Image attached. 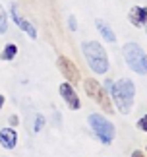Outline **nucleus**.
I'll use <instances>...</instances> for the list:
<instances>
[{
    "label": "nucleus",
    "mask_w": 147,
    "mask_h": 157,
    "mask_svg": "<svg viewBox=\"0 0 147 157\" xmlns=\"http://www.w3.org/2000/svg\"><path fill=\"white\" fill-rule=\"evenodd\" d=\"M95 25H97V29H99V33L105 37V41H108V43H116V35H114V31L110 29V25L105 20H95Z\"/></svg>",
    "instance_id": "11"
},
{
    "label": "nucleus",
    "mask_w": 147,
    "mask_h": 157,
    "mask_svg": "<svg viewBox=\"0 0 147 157\" xmlns=\"http://www.w3.org/2000/svg\"><path fill=\"white\" fill-rule=\"evenodd\" d=\"M2 105H4V95H0V109H2Z\"/></svg>",
    "instance_id": "19"
},
{
    "label": "nucleus",
    "mask_w": 147,
    "mask_h": 157,
    "mask_svg": "<svg viewBox=\"0 0 147 157\" xmlns=\"http://www.w3.org/2000/svg\"><path fill=\"white\" fill-rule=\"evenodd\" d=\"M83 87H85V93H87L95 103H99L105 113H112L114 111V109L110 107V101L107 97L105 89H103V86L97 80H93V78H85V80H83Z\"/></svg>",
    "instance_id": "5"
},
{
    "label": "nucleus",
    "mask_w": 147,
    "mask_h": 157,
    "mask_svg": "<svg viewBox=\"0 0 147 157\" xmlns=\"http://www.w3.org/2000/svg\"><path fill=\"white\" fill-rule=\"evenodd\" d=\"M16 54H17V47L14 43H10V45H6L2 52H0V58L2 60H14L16 58Z\"/></svg>",
    "instance_id": "12"
},
{
    "label": "nucleus",
    "mask_w": 147,
    "mask_h": 157,
    "mask_svg": "<svg viewBox=\"0 0 147 157\" xmlns=\"http://www.w3.org/2000/svg\"><path fill=\"white\" fill-rule=\"evenodd\" d=\"M145 33H147V21H145Z\"/></svg>",
    "instance_id": "20"
},
{
    "label": "nucleus",
    "mask_w": 147,
    "mask_h": 157,
    "mask_svg": "<svg viewBox=\"0 0 147 157\" xmlns=\"http://www.w3.org/2000/svg\"><path fill=\"white\" fill-rule=\"evenodd\" d=\"M81 51H83V56L87 60L89 68L95 74H107L108 72V56L101 43H97V41L81 43Z\"/></svg>",
    "instance_id": "2"
},
{
    "label": "nucleus",
    "mask_w": 147,
    "mask_h": 157,
    "mask_svg": "<svg viewBox=\"0 0 147 157\" xmlns=\"http://www.w3.org/2000/svg\"><path fill=\"white\" fill-rule=\"evenodd\" d=\"M122 54L126 58V64L136 72V74H147V54L145 51L134 41H128V43L122 47Z\"/></svg>",
    "instance_id": "3"
},
{
    "label": "nucleus",
    "mask_w": 147,
    "mask_h": 157,
    "mask_svg": "<svg viewBox=\"0 0 147 157\" xmlns=\"http://www.w3.org/2000/svg\"><path fill=\"white\" fill-rule=\"evenodd\" d=\"M17 122H20V120H17V117H16V114H12V117H10V124H12V126H16Z\"/></svg>",
    "instance_id": "17"
},
{
    "label": "nucleus",
    "mask_w": 147,
    "mask_h": 157,
    "mask_svg": "<svg viewBox=\"0 0 147 157\" xmlns=\"http://www.w3.org/2000/svg\"><path fill=\"white\" fill-rule=\"evenodd\" d=\"M43 126H45V117H43V114H35V118H33V132H41Z\"/></svg>",
    "instance_id": "14"
},
{
    "label": "nucleus",
    "mask_w": 147,
    "mask_h": 157,
    "mask_svg": "<svg viewBox=\"0 0 147 157\" xmlns=\"http://www.w3.org/2000/svg\"><path fill=\"white\" fill-rule=\"evenodd\" d=\"M6 29H8V17H6V10L0 6V35L6 33Z\"/></svg>",
    "instance_id": "13"
},
{
    "label": "nucleus",
    "mask_w": 147,
    "mask_h": 157,
    "mask_svg": "<svg viewBox=\"0 0 147 157\" xmlns=\"http://www.w3.org/2000/svg\"><path fill=\"white\" fill-rule=\"evenodd\" d=\"M138 128H139V130H143V132H147V114L138 120Z\"/></svg>",
    "instance_id": "16"
},
{
    "label": "nucleus",
    "mask_w": 147,
    "mask_h": 157,
    "mask_svg": "<svg viewBox=\"0 0 147 157\" xmlns=\"http://www.w3.org/2000/svg\"><path fill=\"white\" fill-rule=\"evenodd\" d=\"M132 157H145V155H143L141 151H134V153H132Z\"/></svg>",
    "instance_id": "18"
},
{
    "label": "nucleus",
    "mask_w": 147,
    "mask_h": 157,
    "mask_svg": "<svg viewBox=\"0 0 147 157\" xmlns=\"http://www.w3.org/2000/svg\"><path fill=\"white\" fill-rule=\"evenodd\" d=\"M12 17H14V21H16V25L21 29V31H25L31 39H37V29L33 27V23H29L25 17H23L20 12H17V6L16 4H12Z\"/></svg>",
    "instance_id": "8"
},
{
    "label": "nucleus",
    "mask_w": 147,
    "mask_h": 157,
    "mask_svg": "<svg viewBox=\"0 0 147 157\" xmlns=\"http://www.w3.org/2000/svg\"><path fill=\"white\" fill-rule=\"evenodd\" d=\"M110 95H112L116 107L122 114H128L134 107V97H136V86H134L132 80L128 78H122L116 83L110 86Z\"/></svg>",
    "instance_id": "1"
},
{
    "label": "nucleus",
    "mask_w": 147,
    "mask_h": 157,
    "mask_svg": "<svg viewBox=\"0 0 147 157\" xmlns=\"http://www.w3.org/2000/svg\"><path fill=\"white\" fill-rule=\"evenodd\" d=\"M128 17H130L132 25L141 27L147 21V8H143V6H134V8L130 10V14H128Z\"/></svg>",
    "instance_id": "10"
},
{
    "label": "nucleus",
    "mask_w": 147,
    "mask_h": 157,
    "mask_svg": "<svg viewBox=\"0 0 147 157\" xmlns=\"http://www.w3.org/2000/svg\"><path fill=\"white\" fill-rule=\"evenodd\" d=\"M89 126L93 128V132L97 136H99V140L103 144H110L114 140V136H116V128H114V124L110 122V120H107L105 117H101V114H89Z\"/></svg>",
    "instance_id": "4"
},
{
    "label": "nucleus",
    "mask_w": 147,
    "mask_h": 157,
    "mask_svg": "<svg viewBox=\"0 0 147 157\" xmlns=\"http://www.w3.org/2000/svg\"><path fill=\"white\" fill-rule=\"evenodd\" d=\"M17 144V134L14 128H2L0 130V146L6 149H14Z\"/></svg>",
    "instance_id": "9"
},
{
    "label": "nucleus",
    "mask_w": 147,
    "mask_h": 157,
    "mask_svg": "<svg viewBox=\"0 0 147 157\" xmlns=\"http://www.w3.org/2000/svg\"><path fill=\"white\" fill-rule=\"evenodd\" d=\"M68 25H70V31H76V29H77V20H76L74 14L68 16Z\"/></svg>",
    "instance_id": "15"
},
{
    "label": "nucleus",
    "mask_w": 147,
    "mask_h": 157,
    "mask_svg": "<svg viewBox=\"0 0 147 157\" xmlns=\"http://www.w3.org/2000/svg\"><path fill=\"white\" fill-rule=\"evenodd\" d=\"M60 95H62V99L66 101V105H68L72 111H77L79 107H81V103H79V97H77V93H76V89H74V86L70 82H64V83H60Z\"/></svg>",
    "instance_id": "7"
},
{
    "label": "nucleus",
    "mask_w": 147,
    "mask_h": 157,
    "mask_svg": "<svg viewBox=\"0 0 147 157\" xmlns=\"http://www.w3.org/2000/svg\"><path fill=\"white\" fill-rule=\"evenodd\" d=\"M56 64H58V70L62 72V76L70 83H77L79 82V72H77V68L74 66V62L68 56H58V62Z\"/></svg>",
    "instance_id": "6"
}]
</instances>
